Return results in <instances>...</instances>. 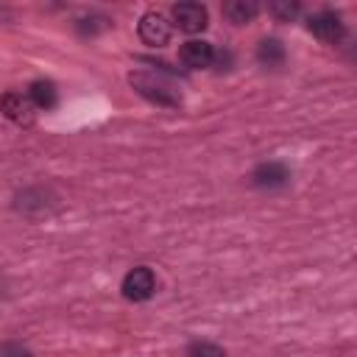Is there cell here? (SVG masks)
<instances>
[{"label":"cell","mask_w":357,"mask_h":357,"mask_svg":"<svg viewBox=\"0 0 357 357\" xmlns=\"http://www.w3.org/2000/svg\"><path fill=\"white\" fill-rule=\"evenodd\" d=\"M0 109H3V114L11 120V123H17V126H33L36 123V106L31 103V98L28 95H22V92H6L3 95V100H0Z\"/></svg>","instance_id":"cell-5"},{"label":"cell","mask_w":357,"mask_h":357,"mask_svg":"<svg viewBox=\"0 0 357 357\" xmlns=\"http://www.w3.org/2000/svg\"><path fill=\"white\" fill-rule=\"evenodd\" d=\"M290 181V170L284 162H259L254 170H251V184L259 187V190H279Z\"/></svg>","instance_id":"cell-7"},{"label":"cell","mask_w":357,"mask_h":357,"mask_svg":"<svg viewBox=\"0 0 357 357\" xmlns=\"http://www.w3.org/2000/svg\"><path fill=\"white\" fill-rule=\"evenodd\" d=\"M307 28H310V33L315 39H321L326 45H337L346 36V25H343V20L335 11H315L307 20Z\"/></svg>","instance_id":"cell-4"},{"label":"cell","mask_w":357,"mask_h":357,"mask_svg":"<svg viewBox=\"0 0 357 357\" xmlns=\"http://www.w3.org/2000/svg\"><path fill=\"white\" fill-rule=\"evenodd\" d=\"M120 290H123V296L128 301H148L156 293V276H153V271L148 265H137L123 276Z\"/></svg>","instance_id":"cell-2"},{"label":"cell","mask_w":357,"mask_h":357,"mask_svg":"<svg viewBox=\"0 0 357 357\" xmlns=\"http://www.w3.org/2000/svg\"><path fill=\"white\" fill-rule=\"evenodd\" d=\"M0 357H31V349L11 340V343H3L0 346Z\"/></svg>","instance_id":"cell-14"},{"label":"cell","mask_w":357,"mask_h":357,"mask_svg":"<svg viewBox=\"0 0 357 357\" xmlns=\"http://www.w3.org/2000/svg\"><path fill=\"white\" fill-rule=\"evenodd\" d=\"M257 11H259V6L251 3V0H231V3L223 6V17H226L229 22H234V25L251 22V20L257 17Z\"/></svg>","instance_id":"cell-11"},{"label":"cell","mask_w":357,"mask_h":357,"mask_svg":"<svg viewBox=\"0 0 357 357\" xmlns=\"http://www.w3.org/2000/svg\"><path fill=\"white\" fill-rule=\"evenodd\" d=\"M173 22H176L178 31H184V33H198V31H204L206 22H209L206 6L192 3V0L176 3V6H173Z\"/></svg>","instance_id":"cell-6"},{"label":"cell","mask_w":357,"mask_h":357,"mask_svg":"<svg viewBox=\"0 0 357 357\" xmlns=\"http://www.w3.org/2000/svg\"><path fill=\"white\" fill-rule=\"evenodd\" d=\"M28 98H31V103L36 106V109H53L56 106V84L53 81H47V78H36L31 86H28Z\"/></svg>","instance_id":"cell-10"},{"label":"cell","mask_w":357,"mask_h":357,"mask_svg":"<svg viewBox=\"0 0 357 357\" xmlns=\"http://www.w3.org/2000/svg\"><path fill=\"white\" fill-rule=\"evenodd\" d=\"M268 11H271L276 20H284V22H290V20H296V17H298L301 6H298V3H273Z\"/></svg>","instance_id":"cell-13"},{"label":"cell","mask_w":357,"mask_h":357,"mask_svg":"<svg viewBox=\"0 0 357 357\" xmlns=\"http://www.w3.org/2000/svg\"><path fill=\"white\" fill-rule=\"evenodd\" d=\"M137 33L145 45L151 47H165L170 42V33H173V25L170 20L162 14V11H145L139 17V25H137Z\"/></svg>","instance_id":"cell-3"},{"label":"cell","mask_w":357,"mask_h":357,"mask_svg":"<svg viewBox=\"0 0 357 357\" xmlns=\"http://www.w3.org/2000/svg\"><path fill=\"white\" fill-rule=\"evenodd\" d=\"M187 357H226V351L218 346V343H209V340H195L187 346Z\"/></svg>","instance_id":"cell-12"},{"label":"cell","mask_w":357,"mask_h":357,"mask_svg":"<svg viewBox=\"0 0 357 357\" xmlns=\"http://www.w3.org/2000/svg\"><path fill=\"white\" fill-rule=\"evenodd\" d=\"M128 84H131L145 100H151V103H156V106L173 109V106L181 103V95H178V89L173 86V81H167V78L159 75V73H151V70H131V73H128Z\"/></svg>","instance_id":"cell-1"},{"label":"cell","mask_w":357,"mask_h":357,"mask_svg":"<svg viewBox=\"0 0 357 357\" xmlns=\"http://www.w3.org/2000/svg\"><path fill=\"white\" fill-rule=\"evenodd\" d=\"M178 61L190 70H204L215 61V47L204 39H190L178 47Z\"/></svg>","instance_id":"cell-8"},{"label":"cell","mask_w":357,"mask_h":357,"mask_svg":"<svg viewBox=\"0 0 357 357\" xmlns=\"http://www.w3.org/2000/svg\"><path fill=\"white\" fill-rule=\"evenodd\" d=\"M284 59H287V50H284V45H282L279 39L268 36V39H262V42L257 45V61H259L262 67H282Z\"/></svg>","instance_id":"cell-9"}]
</instances>
